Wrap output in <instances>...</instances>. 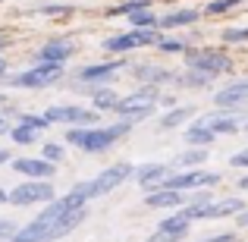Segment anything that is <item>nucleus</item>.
<instances>
[{
  "label": "nucleus",
  "instance_id": "obj_1",
  "mask_svg": "<svg viewBox=\"0 0 248 242\" xmlns=\"http://www.w3.org/2000/svg\"><path fill=\"white\" fill-rule=\"evenodd\" d=\"M88 217V205L79 195L66 192L63 198H50L38 217H31L25 226H19L6 242H57L76 230L82 220Z\"/></svg>",
  "mask_w": 248,
  "mask_h": 242
},
{
  "label": "nucleus",
  "instance_id": "obj_2",
  "mask_svg": "<svg viewBox=\"0 0 248 242\" xmlns=\"http://www.w3.org/2000/svg\"><path fill=\"white\" fill-rule=\"evenodd\" d=\"M132 126L135 123H129V120H116V123H110V126H69V132H66V142L73 148H79V151L85 154H101V151H107V148H113L120 139H126L129 132H132Z\"/></svg>",
  "mask_w": 248,
  "mask_h": 242
},
{
  "label": "nucleus",
  "instance_id": "obj_3",
  "mask_svg": "<svg viewBox=\"0 0 248 242\" xmlns=\"http://www.w3.org/2000/svg\"><path fill=\"white\" fill-rule=\"evenodd\" d=\"M132 170H135V167H132L129 161L110 163V167H107V170H101L94 179H82V182H76L69 192L79 195L85 205H88L91 198H101V195H107V192H113V189H120L123 182H129V179H132Z\"/></svg>",
  "mask_w": 248,
  "mask_h": 242
},
{
  "label": "nucleus",
  "instance_id": "obj_4",
  "mask_svg": "<svg viewBox=\"0 0 248 242\" xmlns=\"http://www.w3.org/2000/svg\"><path fill=\"white\" fill-rule=\"evenodd\" d=\"M157 104H160V91L154 88V85H141V88L129 91V95H123L120 101H116L113 113L120 116V120L141 123V120H148V116L157 110Z\"/></svg>",
  "mask_w": 248,
  "mask_h": 242
},
{
  "label": "nucleus",
  "instance_id": "obj_5",
  "mask_svg": "<svg viewBox=\"0 0 248 242\" xmlns=\"http://www.w3.org/2000/svg\"><path fill=\"white\" fill-rule=\"evenodd\" d=\"M63 63H35L31 69H22V73H13L6 85L10 88H25V91H38V88H47V85L60 82L63 79Z\"/></svg>",
  "mask_w": 248,
  "mask_h": 242
},
{
  "label": "nucleus",
  "instance_id": "obj_6",
  "mask_svg": "<svg viewBox=\"0 0 248 242\" xmlns=\"http://www.w3.org/2000/svg\"><path fill=\"white\" fill-rule=\"evenodd\" d=\"M248 120V110H239V107H217L211 113H198L195 116V126L201 129H211L214 135H236L239 129L245 126Z\"/></svg>",
  "mask_w": 248,
  "mask_h": 242
},
{
  "label": "nucleus",
  "instance_id": "obj_7",
  "mask_svg": "<svg viewBox=\"0 0 248 242\" xmlns=\"http://www.w3.org/2000/svg\"><path fill=\"white\" fill-rule=\"evenodd\" d=\"M220 182V173H207V170H170L157 189H176V192H195V189H214Z\"/></svg>",
  "mask_w": 248,
  "mask_h": 242
},
{
  "label": "nucleus",
  "instance_id": "obj_8",
  "mask_svg": "<svg viewBox=\"0 0 248 242\" xmlns=\"http://www.w3.org/2000/svg\"><path fill=\"white\" fill-rule=\"evenodd\" d=\"M186 220H220V217H236L239 211H245V201L239 195L232 198H220V201H207V205H182L179 208Z\"/></svg>",
  "mask_w": 248,
  "mask_h": 242
},
{
  "label": "nucleus",
  "instance_id": "obj_9",
  "mask_svg": "<svg viewBox=\"0 0 248 242\" xmlns=\"http://www.w3.org/2000/svg\"><path fill=\"white\" fill-rule=\"evenodd\" d=\"M186 66L188 69H198V73L214 76H223L232 69V60L223 54V50H211V48H188L186 50Z\"/></svg>",
  "mask_w": 248,
  "mask_h": 242
},
{
  "label": "nucleus",
  "instance_id": "obj_10",
  "mask_svg": "<svg viewBox=\"0 0 248 242\" xmlns=\"http://www.w3.org/2000/svg\"><path fill=\"white\" fill-rule=\"evenodd\" d=\"M54 195V182L50 179H29V182H19L13 192H6V201L16 208H31V205H47Z\"/></svg>",
  "mask_w": 248,
  "mask_h": 242
},
{
  "label": "nucleus",
  "instance_id": "obj_11",
  "mask_svg": "<svg viewBox=\"0 0 248 242\" xmlns=\"http://www.w3.org/2000/svg\"><path fill=\"white\" fill-rule=\"evenodd\" d=\"M157 38H160L157 29H129V32H120V35L107 38V41H104V50H110V54H126V50L151 48V44H157Z\"/></svg>",
  "mask_w": 248,
  "mask_h": 242
},
{
  "label": "nucleus",
  "instance_id": "obj_12",
  "mask_svg": "<svg viewBox=\"0 0 248 242\" xmlns=\"http://www.w3.org/2000/svg\"><path fill=\"white\" fill-rule=\"evenodd\" d=\"M47 123H63V126H94L97 123V110L94 107H79V104H54L44 110Z\"/></svg>",
  "mask_w": 248,
  "mask_h": 242
},
{
  "label": "nucleus",
  "instance_id": "obj_13",
  "mask_svg": "<svg viewBox=\"0 0 248 242\" xmlns=\"http://www.w3.org/2000/svg\"><path fill=\"white\" fill-rule=\"evenodd\" d=\"M126 69V60L116 57V60H107V63H91V66H82L76 79L79 82H91V85H110L116 79V73Z\"/></svg>",
  "mask_w": 248,
  "mask_h": 242
},
{
  "label": "nucleus",
  "instance_id": "obj_14",
  "mask_svg": "<svg viewBox=\"0 0 248 242\" xmlns=\"http://www.w3.org/2000/svg\"><path fill=\"white\" fill-rule=\"evenodd\" d=\"M73 50H76V44L69 38H47L35 50V63H66L73 57Z\"/></svg>",
  "mask_w": 248,
  "mask_h": 242
},
{
  "label": "nucleus",
  "instance_id": "obj_15",
  "mask_svg": "<svg viewBox=\"0 0 248 242\" xmlns=\"http://www.w3.org/2000/svg\"><path fill=\"white\" fill-rule=\"evenodd\" d=\"M214 104H217V107H239V110H248V79L230 82V85H223L220 91H214Z\"/></svg>",
  "mask_w": 248,
  "mask_h": 242
},
{
  "label": "nucleus",
  "instance_id": "obj_16",
  "mask_svg": "<svg viewBox=\"0 0 248 242\" xmlns=\"http://www.w3.org/2000/svg\"><path fill=\"white\" fill-rule=\"evenodd\" d=\"M13 170L22 176H29V179H50L57 170V163L44 161V158H13Z\"/></svg>",
  "mask_w": 248,
  "mask_h": 242
},
{
  "label": "nucleus",
  "instance_id": "obj_17",
  "mask_svg": "<svg viewBox=\"0 0 248 242\" xmlns=\"http://www.w3.org/2000/svg\"><path fill=\"white\" fill-rule=\"evenodd\" d=\"M173 170V163H160V161H151V163H141V167H135L132 170V179L139 182L141 189H157V182L164 179V176Z\"/></svg>",
  "mask_w": 248,
  "mask_h": 242
},
{
  "label": "nucleus",
  "instance_id": "obj_18",
  "mask_svg": "<svg viewBox=\"0 0 248 242\" xmlns=\"http://www.w3.org/2000/svg\"><path fill=\"white\" fill-rule=\"evenodd\" d=\"M186 205V198H182V192H176V189H148L145 192V208H182Z\"/></svg>",
  "mask_w": 248,
  "mask_h": 242
},
{
  "label": "nucleus",
  "instance_id": "obj_19",
  "mask_svg": "<svg viewBox=\"0 0 248 242\" xmlns=\"http://www.w3.org/2000/svg\"><path fill=\"white\" fill-rule=\"evenodd\" d=\"M135 79H139L141 85H173L176 73H170V69L164 66H154V63H141V66H135Z\"/></svg>",
  "mask_w": 248,
  "mask_h": 242
},
{
  "label": "nucleus",
  "instance_id": "obj_20",
  "mask_svg": "<svg viewBox=\"0 0 248 242\" xmlns=\"http://www.w3.org/2000/svg\"><path fill=\"white\" fill-rule=\"evenodd\" d=\"M198 19H201L198 10H173V13H167V16H160L157 25L160 29H182V25H195Z\"/></svg>",
  "mask_w": 248,
  "mask_h": 242
},
{
  "label": "nucleus",
  "instance_id": "obj_21",
  "mask_svg": "<svg viewBox=\"0 0 248 242\" xmlns=\"http://www.w3.org/2000/svg\"><path fill=\"white\" fill-rule=\"evenodd\" d=\"M116 101H120V95H116L110 85H101V88H94V95H91V107H94L97 113H104V110H113Z\"/></svg>",
  "mask_w": 248,
  "mask_h": 242
},
{
  "label": "nucleus",
  "instance_id": "obj_22",
  "mask_svg": "<svg viewBox=\"0 0 248 242\" xmlns=\"http://www.w3.org/2000/svg\"><path fill=\"white\" fill-rule=\"evenodd\" d=\"M173 82H176V85H182V88H207V85H211V76L186 66V73H176V79H173Z\"/></svg>",
  "mask_w": 248,
  "mask_h": 242
},
{
  "label": "nucleus",
  "instance_id": "obj_23",
  "mask_svg": "<svg viewBox=\"0 0 248 242\" xmlns=\"http://www.w3.org/2000/svg\"><path fill=\"white\" fill-rule=\"evenodd\" d=\"M214 139L217 135L211 132V129H201V126H195V123H188V129H186V142L192 148H211L214 145Z\"/></svg>",
  "mask_w": 248,
  "mask_h": 242
},
{
  "label": "nucleus",
  "instance_id": "obj_24",
  "mask_svg": "<svg viewBox=\"0 0 248 242\" xmlns=\"http://www.w3.org/2000/svg\"><path fill=\"white\" fill-rule=\"evenodd\" d=\"M204 161H207V148H188V151H182L179 158H176V167L179 170H195Z\"/></svg>",
  "mask_w": 248,
  "mask_h": 242
},
{
  "label": "nucleus",
  "instance_id": "obj_25",
  "mask_svg": "<svg viewBox=\"0 0 248 242\" xmlns=\"http://www.w3.org/2000/svg\"><path fill=\"white\" fill-rule=\"evenodd\" d=\"M126 19H129V25H132V29H160V25H157V19H160V16H154V10H151V6L129 13Z\"/></svg>",
  "mask_w": 248,
  "mask_h": 242
},
{
  "label": "nucleus",
  "instance_id": "obj_26",
  "mask_svg": "<svg viewBox=\"0 0 248 242\" xmlns=\"http://www.w3.org/2000/svg\"><path fill=\"white\" fill-rule=\"evenodd\" d=\"M192 116H195V107H176V110H170V113L160 116V129H176L186 120H192Z\"/></svg>",
  "mask_w": 248,
  "mask_h": 242
},
{
  "label": "nucleus",
  "instance_id": "obj_27",
  "mask_svg": "<svg viewBox=\"0 0 248 242\" xmlns=\"http://www.w3.org/2000/svg\"><path fill=\"white\" fill-rule=\"evenodd\" d=\"M6 135H10V139L16 142V145H22V148H25V145H35V142H38V129L22 126V123H16V126H13Z\"/></svg>",
  "mask_w": 248,
  "mask_h": 242
},
{
  "label": "nucleus",
  "instance_id": "obj_28",
  "mask_svg": "<svg viewBox=\"0 0 248 242\" xmlns=\"http://www.w3.org/2000/svg\"><path fill=\"white\" fill-rule=\"evenodd\" d=\"M145 6H151V0H123V3H116V6H110V16H129V13H135V10H145Z\"/></svg>",
  "mask_w": 248,
  "mask_h": 242
},
{
  "label": "nucleus",
  "instance_id": "obj_29",
  "mask_svg": "<svg viewBox=\"0 0 248 242\" xmlns=\"http://www.w3.org/2000/svg\"><path fill=\"white\" fill-rule=\"evenodd\" d=\"M154 48H160L164 54H186V50H188V44H186V41H179V38H164V35H160Z\"/></svg>",
  "mask_w": 248,
  "mask_h": 242
},
{
  "label": "nucleus",
  "instance_id": "obj_30",
  "mask_svg": "<svg viewBox=\"0 0 248 242\" xmlns=\"http://www.w3.org/2000/svg\"><path fill=\"white\" fill-rule=\"evenodd\" d=\"M242 3V0H207V6H204V13H211V16H223V13H230V10H236V6Z\"/></svg>",
  "mask_w": 248,
  "mask_h": 242
},
{
  "label": "nucleus",
  "instance_id": "obj_31",
  "mask_svg": "<svg viewBox=\"0 0 248 242\" xmlns=\"http://www.w3.org/2000/svg\"><path fill=\"white\" fill-rule=\"evenodd\" d=\"M38 16H69L73 13V6H66V3H44V6H38Z\"/></svg>",
  "mask_w": 248,
  "mask_h": 242
},
{
  "label": "nucleus",
  "instance_id": "obj_32",
  "mask_svg": "<svg viewBox=\"0 0 248 242\" xmlns=\"http://www.w3.org/2000/svg\"><path fill=\"white\" fill-rule=\"evenodd\" d=\"M220 38H223L226 44H245L248 41V29H236V25H232V29L220 32Z\"/></svg>",
  "mask_w": 248,
  "mask_h": 242
},
{
  "label": "nucleus",
  "instance_id": "obj_33",
  "mask_svg": "<svg viewBox=\"0 0 248 242\" xmlns=\"http://www.w3.org/2000/svg\"><path fill=\"white\" fill-rule=\"evenodd\" d=\"M41 158L50 161V163H60V161H63V145H57V142H44Z\"/></svg>",
  "mask_w": 248,
  "mask_h": 242
},
{
  "label": "nucleus",
  "instance_id": "obj_34",
  "mask_svg": "<svg viewBox=\"0 0 248 242\" xmlns=\"http://www.w3.org/2000/svg\"><path fill=\"white\" fill-rule=\"evenodd\" d=\"M16 230H19V226L13 224V220H3V217H0V242H6V239H10Z\"/></svg>",
  "mask_w": 248,
  "mask_h": 242
},
{
  "label": "nucleus",
  "instance_id": "obj_35",
  "mask_svg": "<svg viewBox=\"0 0 248 242\" xmlns=\"http://www.w3.org/2000/svg\"><path fill=\"white\" fill-rule=\"evenodd\" d=\"M230 163L232 167H239V170H248V148H242V151H236L230 158Z\"/></svg>",
  "mask_w": 248,
  "mask_h": 242
},
{
  "label": "nucleus",
  "instance_id": "obj_36",
  "mask_svg": "<svg viewBox=\"0 0 248 242\" xmlns=\"http://www.w3.org/2000/svg\"><path fill=\"white\" fill-rule=\"evenodd\" d=\"M239 236L236 233H220V236H207V239H201V242H236Z\"/></svg>",
  "mask_w": 248,
  "mask_h": 242
},
{
  "label": "nucleus",
  "instance_id": "obj_37",
  "mask_svg": "<svg viewBox=\"0 0 248 242\" xmlns=\"http://www.w3.org/2000/svg\"><path fill=\"white\" fill-rule=\"evenodd\" d=\"M236 220H239V226H248V211H239Z\"/></svg>",
  "mask_w": 248,
  "mask_h": 242
},
{
  "label": "nucleus",
  "instance_id": "obj_38",
  "mask_svg": "<svg viewBox=\"0 0 248 242\" xmlns=\"http://www.w3.org/2000/svg\"><path fill=\"white\" fill-rule=\"evenodd\" d=\"M236 189H239V192H245V189H248V176H242V179H236Z\"/></svg>",
  "mask_w": 248,
  "mask_h": 242
},
{
  "label": "nucleus",
  "instance_id": "obj_39",
  "mask_svg": "<svg viewBox=\"0 0 248 242\" xmlns=\"http://www.w3.org/2000/svg\"><path fill=\"white\" fill-rule=\"evenodd\" d=\"M3 163H10V151H6V148H0V167H3Z\"/></svg>",
  "mask_w": 248,
  "mask_h": 242
},
{
  "label": "nucleus",
  "instance_id": "obj_40",
  "mask_svg": "<svg viewBox=\"0 0 248 242\" xmlns=\"http://www.w3.org/2000/svg\"><path fill=\"white\" fill-rule=\"evenodd\" d=\"M10 132V126H6V120H3V113H0V135H6Z\"/></svg>",
  "mask_w": 248,
  "mask_h": 242
},
{
  "label": "nucleus",
  "instance_id": "obj_41",
  "mask_svg": "<svg viewBox=\"0 0 248 242\" xmlns=\"http://www.w3.org/2000/svg\"><path fill=\"white\" fill-rule=\"evenodd\" d=\"M3 79H6V60L0 57V82H3Z\"/></svg>",
  "mask_w": 248,
  "mask_h": 242
},
{
  "label": "nucleus",
  "instance_id": "obj_42",
  "mask_svg": "<svg viewBox=\"0 0 248 242\" xmlns=\"http://www.w3.org/2000/svg\"><path fill=\"white\" fill-rule=\"evenodd\" d=\"M3 201H6V189H0V205H3Z\"/></svg>",
  "mask_w": 248,
  "mask_h": 242
},
{
  "label": "nucleus",
  "instance_id": "obj_43",
  "mask_svg": "<svg viewBox=\"0 0 248 242\" xmlns=\"http://www.w3.org/2000/svg\"><path fill=\"white\" fill-rule=\"evenodd\" d=\"M242 129H245V132H248V120H245V126H242Z\"/></svg>",
  "mask_w": 248,
  "mask_h": 242
},
{
  "label": "nucleus",
  "instance_id": "obj_44",
  "mask_svg": "<svg viewBox=\"0 0 248 242\" xmlns=\"http://www.w3.org/2000/svg\"><path fill=\"white\" fill-rule=\"evenodd\" d=\"M3 101H6V97H3V95H0V104H3Z\"/></svg>",
  "mask_w": 248,
  "mask_h": 242
}]
</instances>
